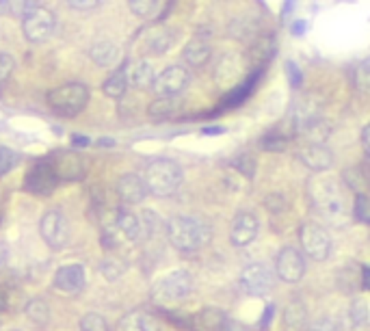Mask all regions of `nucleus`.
Here are the masks:
<instances>
[{
	"label": "nucleus",
	"mask_w": 370,
	"mask_h": 331,
	"mask_svg": "<svg viewBox=\"0 0 370 331\" xmlns=\"http://www.w3.org/2000/svg\"><path fill=\"white\" fill-rule=\"evenodd\" d=\"M167 240L171 242V247H176L182 253H193L202 249L206 242L210 240V228L198 216H171L165 226Z\"/></svg>",
	"instance_id": "f257e3e1"
},
{
	"label": "nucleus",
	"mask_w": 370,
	"mask_h": 331,
	"mask_svg": "<svg viewBox=\"0 0 370 331\" xmlns=\"http://www.w3.org/2000/svg\"><path fill=\"white\" fill-rule=\"evenodd\" d=\"M143 180H145V186H147L149 195L165 200V197H171L180 189L182 169H180L178 163H173L169 159H156L145 167Z\"/></svg>",
	"instance_id": "f03ea898"
},
{
	"label": "nucleus",
	"mask_w": 370,
	"mask_h": 331,
	"mask_svg": "<svg viewBox=\"0 0 370 331\" xmlns=\"http://www.w3.org/2000/svg\"><path fill=\"white\" fill-rule=\"evenodd\" d=\"M308 195H310V202L312 208L325 219V221H332V223H338L340 219L346 216V206H344V197L340 193V189L330 182V180H312L308 184Z\"/></svg>",
	"instance_id": "7ed1b4c3"
},
{
	"label": "nucleus",
	"mask_w": 370,
	"mask_h": 331,
	"mask_svg": "<svg viewBox=\"0 0 370 331\" xmlns=\"http://www.w3.org/2000/svg\"><path fill=\"white\" fill-rule=\"evenodd\" d=\"M193 293V277L188 271H173L161 277L151 286V301L158 305H176L182 303Z\"/></svg>",
	"instance_id": "20e7f679"
},
{
	"label": "nucleus",
	"mask_w": 370,
	"mask_h": 331,
	"mask_svg": "<svg viewBox=\"0 0 370 331\" xmlns=\"http://www.w3.org/2000/svg\"><path fill=\"white\" fill-rule=\"evenodd\" d=\"M89 102V89L80 82L61 84L48 94V104L59 115H78Z\"/></svg>",
	"instance_id": "39448f33"
},
{
	"label": "nucleus",
	"mask_w": 370,
	"mask_h": 331,
	"mask_svg": "<svg viewBox=\"0 0 370 331\" xmlns=\"http://www.w3.org/2000/svg\"><path fill=\"white\" fill-rule=\"evenodd\" d=\"M299 242H301L303 256L312 258L314 262L327 260L330 253H332V236H330V232L325 230L320 223H314V221H308V223L301 226Z\"/></svg>",
	"instance_id": "423d86ee"
},
{
	"label": "nucleus",
	"mask_w": 370,
	"mask_h": 331,
	"mask_svg": "<svg viewBox=\"0 0 370 331\" xmlns=\"http://www.w3.org/2000/svg\"><path fill=\"white\" fill-rule=\"evenodd\" d=\"M39 234L50 249H54V251L63 249L70 240L68 219H65V214L61 210H48L39 221Z\"/></svg>",
	"instance_id": "0eeeda50"
},
{
	"label": "nucleus",
	"mask_w": 370,
	"mask_h": 331,
	"mask_svg": "<svg viewBox=\"0 0 370 331\" xmlns=\"http://www.w3.org/2000/svg\"><path fill=\"white\" fill-rule=\"evenodd\" d=\"M57 27V17L50 9H43V7H35L31 9L24 20H22V31H24V37L31 43H41L52 37Z\"/></svg>",
	"instance_id": "6e6552de"
},
{
	"label": "nucleus",
	"mask_w": 370,
	"mask_h": 331,
	"mask_svg": "<svg viewBox=\"0 0 370 331\" xmlns=\"http://www.w3.org/2000/svg\"><path fill=\"white\" fill-rule=\"evenodd\" d=\"M275 275L286 281V284H297L306 275V258L295 247H284L279 249L275 258Z\"/></svg>",
	"instance_id": "1a4fd4ad"
},
{
	"label": "nucleus",
	"mask_w": 370,
	"mask_h": 331,
	"mask_svg": "<svg viewBox=\"0 0 370 331\" xmlns=\"http://www.w3.org/2000/svg\"><path fill=\"white\" fill-rule=\"evenodd\" d=\"M241 286L247 295L253 297H265L267 293L273 290L275 286V275L273 271L267 267V264H249V267L241 273Z\"/></svg>",
	"instance_id": "9d476101"
},
{
	"label": "nucleus",
	"mask_w": 370,
	"mask_h": 331,
	"mask_svg": "<svg viewBox=\"0 0 370 331\" xmlns=\"http://www.w3.org/2000/svg\"><path fill=\"white\" fill-rule=\"evenodd\" d=\"M188 70L184 65H171V68L163 70L161 74H156V80L151 84V89L158 96H167V98H178L188 84Z\"/></svg>",
	"instance_id": "9b49d317"
},
{
	"label": "nucleus",
	"mask_w": 370,
	"mask_h": 331,
	"mask_svg": "<svg viewBox=\"0 0 370 331\" xmlns=\"http://www.w3.org/2000/svg\"><path fill=\"white\" fill-rule=\"evenodd\" d=\"M50 165H52L59 180L76 182V180H82L84 173H87V163L78 156L76 152H57V154H52Z\"/></svg>",
	"instance_id": "f8f14e48"
},
{
	"label": "nucleus",
	"mask_w": 370,
	"mask_h": 331,
	"mask_svg": "<svg viewBox=\"0 0 370 331\" xmlns=\"http://www.w3.org/2000/svg\"><path fill=\"white\" fill-rule=\"evenodd\" d=\"M52 284H54V288L63 295H78L87 284V271L78 262L63 264V267L57 269Z\"/></svg>",
	"instance_id": "ddd939ff"
},
{
	"label": "nucleus",
	"mask_w": 370,
	"mask_h": 331,
	"mask_svg": "<svg viewBox=\"0 0 370 331\" xmlns=\"http://www.w3.org/2000/svg\"><path fill=\"white\" fill-rule=\"evenodd\" d=\"M258 232H260L258 216L253 212H238L234 223H232L230 240H232L234 247H247L256 240Z\"/></svg>",
	"instance_id": "4468645a"
},
{
	"label": "nucleus",
	"mask_w": 370,
	"mask_h": 331,
	"mask_svg": "<svg viewBox=\"0 0 370 331\" xmlns=\"http://www.w3.org/2000/svg\"><path fill=\"white\" fill-rule=\"evenodd\" d=\"M243 76V61L238 54L228 52L223 54L214 65V80L221 89H232V87L238 82V78Z\"/></svg>",
	"instance_id": "2eb2a0df"
},
{
	"label": "nucleus",
	"mask_w": 370,
	"mask_h": 331,
	"mask_svg": "<svg viewBox=\"0 0 370 331\" xmlns=\"http://www.w3.org/2000/svg\"><path fill=\"white\" fill-rule=\"evenodd\" d=\"M299 161L310 171H327L334 165V152L323 143H308L299 149Z\"/></svg>",
	"instance_id": "dca6fc26"
},
{
	"label": "nucleus",
	"mask_w": 370,
	"mask_h": 331,
	"mask_svg": "<svg viewBox=\"0 0 370 331\" xmlns=\"http://www.w3.org/2000/svg\"><path fill=\"white\" fill-rule=\"evenodd\" d=\"M117 195L119 200L128 206H137L147 197V186L145 180L137 173H124L117 180Z\"/></svg>",
	"instance_id": "f3484780"
},
{
	"label": "nucleus",
	"mask_w": 370,
	"mask_h": 331,
	"mask_svg": "<svg viewBox=\"0 0 370 331\" xmlns=\"http://www.w3.org/2000/svg\"><path fill=\"white\" fill-rule=\"evenodd\" d=\"M57 180L59 178H57L50 161L48 163H37L27 175V189L31 193H37V195H48L54 189Z\"/></svg>",
	"instance_id": "a211bd4d"
},
{
	"label": "nucleus",
	"mask_w": 370,
	"mask_h": 331,
	"mask_svg": "<svg viewBox=\"0 0 370 331\" xmlns=\"http://www.w3.org/2000/svg\"><path fill=\"white\" fill-rule=\"evenodd\" d=\"M115 331H163V325L147 310H133L119 318Z\"/></svg>",
	"instance_id": "6ab92c4d"
},
{
	"label": "nucleus",
	"mask_w": 370,
	"mask_h": 331,
	"mask_svg": "<svg viewBox=\"0 0 370 331\" xmlns=\"http://www.w3.org/2000/svg\"><path fill=\"white\" fill-rule=\"evenodd\" d=\"M126 78H128V84L130 87H137V89H147V87L154 84L156 80V70L154 65L145 59H139V61H130L126 68Z\"/></svg>",
	"instance_id": "aec40b11"
},
{
	"label": "nucleus",
	"mask_w": 370,
	"mask_h": 331,
	"mask_svg": "<svg viewBox=\"0 0 370 331\" xmlns=\"http://www.w3.org/2000/svg\"><path fill=\"white\" fill-rule=\"evenodd\" d=\"M182 57H184V63H186V65H191V68H198V70H200V68H204V65L210 63V59H212V48H210V43H208L206 39L195 37V39H191L186 46H184Z\"/></svg>",
	"instance_id": "412c9836"
},
{
	"label": "nucleus",
	"mask_w": 370,
	"mask_h": 331,
	"mask_svg": "<svg viewBox=\"0 0 370 331\" xmlns=\"http://www.w3.org/2000/svg\"><path fill=\"white\" fill-rule=\"evenodd\" d=\"M89 57L94 59L96 65H100V68H113V65L119 63V48L115 46L113 41H108V39H102V41H96L91 50H89Z\"/></svg>",
	"instance_id": "4be33fe9"
},
{
	"label": "nucleus",
	"mask_w": 370,
	"mask_h": 331,
	"mask_svg": "<svg viewBox=\"0 0 370 331\" xmlns=\"http://www.w3.org/2000/svg\"><path fill=\"white\" fill-rule=\"evenodd\" d=\"M113 221H115L117 230L121 232L124 240H139V238H143V228H141V216L139 214H133L128 210H119Z\"/></svg>",
	"instance_id": "5701e85b"
},
{
	"label": "nucleus",
	"mask_w": 370,
	"mask_h": 331,
	"mask_svg": "<svg viewBox=\"0 0 370 331\" xmlns=\"http://www.w3.org/2000/svg\"><path fill=\"white\" fill-rule=\"evenodd\" d=\"M173 39H176V35L165 27L163 29H151L145 37V48L149 52H154V54H163L173 46Z\"/></svg>",
	"instance_id": "b1692460"
},
{
	"label": "nucleus",
	"mask_w": 370,
	"mask_h": 331,
	"mask_svg": "<svg viewBox=\"0 0 370 331\" xmlns=\"http://www.w3.org/2000/svg\"><path fill=\"white\" fill-rule=\"evenodd\" d=\"M308 325V310L301 301H290L284 310V327L288 331H303Z\"/></svg>",
	"instance_id": "393cba45"
},
{
	"label": "nucleus",
	"mask_w": 370,
	"mask_h": 331,
	"mask_svg": "<svg viewBox=\"0 0 370 331\" xmlns=\"http://www.w3.org/2000/svg\"><path fill=\"white\" fill-rule=\"evenodd\" d=\"M180 110V104L176 98H167V96H158L154 102L147 106V115L151 119H169Z\"/></svg>",
	"instance_id": "a878e982"
},
{
	"label": "nucleus",
	"mask_w": 370,
	"mask_h": 331,
	"mask_svg": "<svg viewBox=\"0 0 370 331\" xmlns=\"http://www.w3.org/2000/svg\"><path fill=\"white\" fill-rule=\"evenodd\" d=\"M24 314L37 327H46L50 323V307H48L46 301H41V299H31L24 307Z\"/></svg>",
	"instance_id": "bb28decb"
},
{
	"label": "nucleus",
	"mask_w": 370,
	"mask_h": 331,
	"mask_svg": "<svg viewBox=\"0 0 370 331\" xmlns=\"http://www.w3.org/2000/svg\"><path fill=\"white\" fill-rule=\"evenodd\" d=\"M126 89H128V78H126L124 70L111 74V76L106 78V82H104V94L108 98H121L126 94Z\"/></svg>",
	"instance_id": "cd10ccee"
},
{
	"label": "nucleus",
	"mask_w": 370,
	"mask_h": 331,
	"mask_svg": "<svg viewBox=\"0 0 370 331\" xmlns=\"http://www.w3.org/2000/svg\"><path fill=\"white\" fill-rule=\"evenodd\" d=\"M200 323L208 329V331H225L228 329V318L221 310H212V307H208V310H204L200 314Z\"/></svg>",
	"instance_id": "c85d7f7f"
},
{
	"label": "nucleus",
	"mask_w": 370,
	"mask_h": 331,
	"mask_svg": "<svg viewBox=\"0 0 370 331\" xmlns=\"http://www.w3.org/2000/svg\"><path fill=\"white\" fill-rule=\"evenodd\" d=\"M78 327H80V331H111V329H108L106 318H104L102 314H98V312H87V314H82Z\"/></svg>",
	"instance_id": "c756f323"
},
{
	"label": "nucleus",
	"mask_w": 370,
	"mask_h": 331,
	"mask_svg": "<svg viewBox=\"0 0 370 331\" xmlns=\"http://www.w3.org/2000/svg\"><path fill=\"white\" fill-rule=\"evenodd\" d=\"M128 7L137 17H151L158 11V0H128Z\"/></svg>",
	"instance_id": "7c9ffc66"
},
{
	"label": "nucleus",
	"mask_w": 370,
	"mask_h": 331,
	"mask_svg": "<svg viewBox=\"0 0 370 331\" xmlns=\"http://www.w3.org/2000/svg\"><path fill=\"white\" fill-rule=\"evenodd\" d=\"M230 33L241 39V41H247V39H253L256 37V24H251L249 20H234L230 24Z\"/></svg>",
	"instance_id": "2f4dec72"
},
{
	"label": "nucleus",
	"mask_w": 370,
	"mask_h": 331,
	"mask_svg": "<svg viewBox=\"0 0 370 331\" xmlns=\"http://www.w3.org/2000/svg\"><path fill=\"white\" fill-rule=\"evenodd\" d=\"M355 87L364 94H370V57L355 68Z\"/></svg>",
	"instance_id": "473e14b6"
},
{
	"label": "nucleus",
	"mask_w": 370,
	"mask_h": 331,
	"mask_svg": "<svg viewBox=\"0 0 370 331\" xmlns=\"http://www.w3.org/2000/svg\"><path fill=\"white\" fill-rule=\"evenodd\" d=\"M100 271L104 273V277L106 279H117L124 271H126V267H124V262L119 260V258H106L102 264H100Z\"/></svg>",
	"instance_id": "72a5a7b5"
},
{
	"label": "nucleus",
	"mask_w": 370,
	"mask_h": 331,
	"mask_svg": "<svg viewBox=\"0 0 370 331\" xmlns=\"http://www.w3.org/2000/svg\"><path fill=\"white\" fill-rule=\"evenodd\" d=\"M349 316H351V323H353L355 327H362V325H366V323H368V316H370L366 301H362V299H355V301L351 303Z\"/></svg>",
	"instance_id": "f704fd0d"
},
{
	"label": "nucleus",
	"mask_w": 370,
	"mask_h": 331,
	"mask_svg": "<svg viewBox=\"0 0 370 331\" xmlns=\"http://www.w3.org/2000/svg\"><path fill=\"white\" fill-rule=\"evenodd\" d=\"M353 210H355V216L362 221V223H368V226H370V197H368L366 193H357L355 204H353Z\"/></svg>",
	"instance_id": "c9c22d12"
},
{
	"label": "nucleus",
	"mask_w": 370,
	"mask_h": 331,
	"mask_svg": "<svg viewBox=\"0 0 370 331\" xmlns=\"http://www.w3.org/2000/svg\"><path fill=\"white\" fill-rule=\"evenodd\" d=\"M7 7L11 13L24 17L31 9L39 7V0H7Z\"/></svg>",
	"instance_id": "e433bc0d"
},
{
	"label": "nucleus",
	"mask_w": 370,
	"mask_h": 331,
	"mask_svg": "<svg viewBox=\"0 0 370 331\" xmlns=\"http://www.w3.org/2000/svg\"><path fill=\"white\" fill-rule=\"evenodd\" d=\"M15 154L7 147H0V175H5L9 173L13 167H15Z\"/></svg>",
	"instance_id": "4c0bfd02"
},
{
	"label": "nucleus",
	"mask_w": 370,
	"mask_h": 331,
	"mask_svg": "<svg viewBox=\"0 0 370 331\" xmlns=\"http://www.w3.org/2000/svg\"><path fill=\"white\" fill-rule=\"evenodd\" d=\"M286 137H281V135H269L262 139V147L267 152H281V149H286Z\"/></svg>",
	"instance_id": "58836bf2"
},
{
	"label": "nucleus",
	"mask_w": 370,
	"mask_h": 331,
	"mask_svg": "<svg viewBox=\"0 0 370 331\" xmlns=\"http://www.w3.org/2000/svg\"><path fill=\"white\" fill-rule=\"evenodd\" d=\"M13 68H15L13 57H11V54H5V52H0V82H5V80L11 76Z\"/></svg>",
	"instance_id": "ea45409f"
},
{
	"label": "nucleus",
	"mask_w": 370,
	"mask_h": 331,
	"mask_svg": "<svg viewBox=\"0 0 370 331\" xmlns=\"http://www.w3.org/2000/svg\"><path fill=\"white\" fill-rule=\"evenodd\" d=\"M68 3L76 11H94L96 7H100L102 0H68Z\"/></svg>",
	"instance_id": "a19ab883"
},
{
	"label": "nucleus",
	"mask_w": 370,
	"mask_h": 331,
	"mask_svg": "<svg viewBox=\"0 0 370 331\" xmlns=\"http://www.w3.org/2000/svg\"><path fill=\"white\" fill-rule=\"evenodd\" d=\"M308 331H338V327H336V323L330 321V318H318V321H314V323L310 325Z\"/></svg>",
	"instance_id": "79ce46f5"
},
{
	"label": "nucleus",
	"mask_w": 370,
	"mask_h": 331,
	"mask_svg": "<svg viewBox=\"0 0 370 331\" xmlns=\"http://www.w3.org/2000/svg\"><path fill=\"white\" fill-rule=\"evenodd\" d=\"M286 72H288V78H290V84L293 87H299L303 76H301V70L297 68V65L293 61H286Z\"/></svg>",
	"instance_id": "37998d69"
},
{
	"label": "nucleus",
	"mask_w": 370,
	"mask_h": 331,
	"mask_svg": "<svg viewBox=\"0 0 370 331\" xmlns=\"http://www.w3.org/2000/svg\"><path fill=\"white\" fill-rule=\"evenodd\" d=\"M7 256H9V247H7L5 238L0 236V269H3L5 264H7Z\"/></svg>",
	"instance_id": "c03bdc74"
},
{
	"label": "nucleus",
	"mask_w": 370,
	"mask_h": 331,
	"mask_svg": "<svg viewBox=\"0 0 370 331\" xmlns=\"http://www.w3.org/2000/svg\"><path fill=\"white\" fill-rule=\"evenodd\" d=\"M362 145H364V152L370 156V124L364 128V132H362Z\"/></svg>",
	"instance_id": "a18cd8bd"
},
{
	"label": "nucleus",
	"mask_w": 370,
	"mask_h": 331,
	"mask_svg": "<svg viewBox=\"0 0 370 331\" xmlns=\"http://www.w3.org/2000/svg\"><path fill=\"white\" fill-rule=\"evenodd\" d=\"M225 128L223 126H206L204 128V135H223Z\"/></svg>",
	"instance_id": "49530a36"
},
{
	"label": "nucleus",
	"mask_w": 370,
	"mask_h": 331,
	"mask_svg": "<svg viewBox=\"0 0 370 331\" xmlns=\"http://www.w3.org/2000/svg\"><path fill=\"white\" fill-rule=\"evenodd\" d=\"M306 22H295V24H293V35L295 37H299V35H303V33H306Z\"/></svg>",
	"instance_id": "de8ad7c7"
},
{
	"label": "nucleus",
	"mask_w": 370,
	"mask_h": 331,
	"mask_svg": "<svg viewBox=\"0 0 370 331\" xmlns=\"http://www.w3.org/2000/svg\"><path fill=\"white\" fill-rule=\"evenodd\" d=\"M72 143H74L76 147H84V145H89V139L80 137V135H74V137H72Z\"/></svg>",
	"instance_id": "09e8293b"
},
{
	"label": "nucleus",
	"mask_w": 370,
	"mask_h": 331,
	"mask_svg": "<svg viewBox=\"0 0 370 331\" xmlns=\"http://www.w3.org/2000/svg\"><path fill=\"white\" fill-rule=\"evenodd\" d=\"M364 281H366V288H370V271H364Z\"/></svg>",
	"instance_id": "8fccbe9b"
},
{
	"label": "nucleus",
	"mask_w": 370,
	"mask_h": 331,
	"mask_svg": "<svg viewBox=\"0 0 370 331\" xmlns=\"http://www.w3.org/2000/svg\"><path fill=\"white\" fill-rule=\"evenodd\" d=\"M7 7V0H0V11H3Z\"/></svg>",
	"instance_id": "3c124183"
},
{
	"label": "nucleus",
	"mask_w": 370,
	"mask_h": 331,
	"mask_svg": "<svg viewBox=\"0 0 370 331\" xmlns=\"http://www.w3.org/2000/svg\"><path fill=\"white\" fill-rule=\"evenodd\" d=\"M15 331H20V329H15Z\"/></svg>",
	"instance_id": "603ef678"
}]
</instances>
